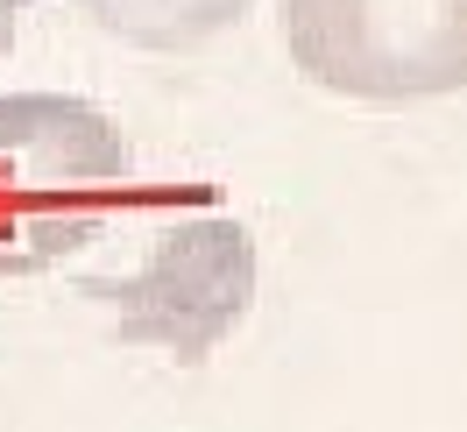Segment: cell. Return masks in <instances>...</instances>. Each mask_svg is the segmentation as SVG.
I'll use <instances>...</instances> for the list:
<instances>
[{
  "label": "cell",
  "instance_id": "6da1fadb",
  "mask_svg": "<svg viewBox=\"0 0 467 432\" xmlns=\"http://www.w3.org/2000/svg\"><path fill=\"white\" fill-rule=\"evenodd\" d=\"M128 135L71 92H0V277H43L142 205Z\"/></svg>",
  "mask_w": 467,
  "mask_h": 432
},
{
  "label": "cell",
  "instance_id": "7a4b0ae2",
  "mask_svg": "<svg viewBox=\"0 0 467 432\" xmlns=\"http://www.w3.org/2000/svg\"><path fill=\"white\" fill-rule=\"evenodd\" d=\"M291 64L354 107L467 92V0H284Z\"/></svg>",
  "mask_w": 467,
  "mask_h": 432
},
{
  "label": "cell",
  "instance_id": "3957f363",
  "mask_svg": "<svg viewBox=\"0 0 467 432\" xmlns=\"http://www.w3.org/2000/svg\"><path fill=\"white\" fill-rule=\"evenodd\" d=\"M92 305L114 312L128 347H156L177 369H205L255 305V234L227 213H192L149 241L128 277H92Z\"/></svg>",
  "mask_w": 467,
  "mask_h": 432
},
{
  "label": "cell",
  "instance_id": "277c9868",
  "mask_svg": "<svg viewBox=\"0 0 467 432\" xmlns=\"http://www.w3.org/2000/svg\"><path fill=\"white\" fill-rule=\"evenodd\" d=\"M255 0H78L92 29H107L128 50H199L227 36Z\"/></svg>",
  "mask_w": 467,
  "mask_h": 432
},
{
  "label": "cell",
  "instance_id": "5b68a950",
  "mask_svg": "<svg viewBox=\"0 0 467 432\" xmlns=\"http://www.w3.org/2000/svg\"><path fill=\"white\" fill-rule=\"evenodd\" d=\"M29 0H0V58H7V43H15V15H22Z\"/></svg>",
  "mask_w": 467,
  "mask_h": 432
}]
</instances>
